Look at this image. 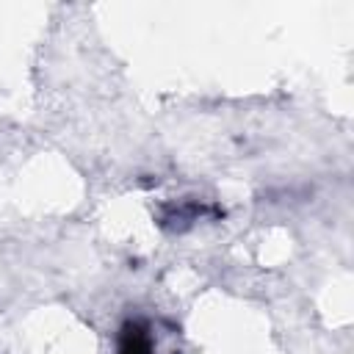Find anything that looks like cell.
Instances as JSON below:
<instances>
[{"label":"cell","instance_id":"cell-1","mask_svg":"<svg viewBox=\"0 0 354 354\" xmlns=\"http://www.w3.org/2000/svg\"><path fill=\"white\" fill-rule=\"evenodd\" d=\"M119 354H152V337L141 321H127L122 326Z\"/></svg>","mask_w":354,"mask_h":354}]
</instances>
